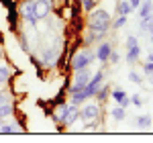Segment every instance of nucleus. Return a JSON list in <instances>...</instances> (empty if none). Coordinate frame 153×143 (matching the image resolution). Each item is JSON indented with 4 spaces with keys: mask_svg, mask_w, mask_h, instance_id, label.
I'll list each match as a JSON object with an SVG mask.
<instances>
[{
    "mask_svg": "<svg viewBox=\"0 0 153 143\" xmlns=\"http://www.w3.org/2000/svg\"><path fill=\"white\" fill-rule=\"evenodd\" d=\"M110 27V14L106 10H90V16H88V29L90 31H102L106 33V29Z\"/></svg>",
    "mask_w": 153,
    "mask_h": 143,
    "instance_id": "obj_1",
    "label": "nucleus"
},
{
    "mask_svg": "<svg viewBox=\"0 0 153 143\" xmlns=\"http://www.w3.org/2000/svg\"><path fill=\"white\" fill-rule=\"evenodd\" d=\"M94 60V53L90 51V49H82V51H78L76 55H74V60H71V68L74 70H82V68H88L90 63Z\"/></svg>",
    "mask_w": 153,
    "mask_h": 143,
    "instance_id": "obj_2",
    "label": "nucleus"
},
{
    "mask_svg": "<svg viewBox=\"0 0 153 143\" xmlns=\"http://www.w3.org/2000/svg\"><path fill=\"white\" fill-rule=\"evenodd\" d=\"M90 82V70L88 68H82V70H76V78H74V84L70 86V92H78V90H82L86 84Z\"/></svg>",
    "mask_w": 153,
    "mask_h": 143,
    "instance_id": "obj_3",
    "label": "nucleus"
},
{
    "mask_svg": "<svg viewBox=\"0 0 153 143\" xmlns=\"http://www.w3.org/2000/svg\"><path fill=\"white\" fill-rule=\"evenodd\" d=\"M21 12H23V19L29 25H35L37 23V16H35V0H27L23 6H21Z\"/></svg>",
    "mask_w": 153,
    "mask_h": 143,
    "instance_id": "obj_4",
    "label": "nucleus"
},
{
    "mask_svg": "<svg viewBox=\"0 0 153 143\" xmlns=\"http://www.w3.org/2000/svg\"><path fill=\"white\" fill-rule=\"evenodd\" d=\"M51 6H53V2L51 0H35V16L37 21L39 19H45L51 10Z\"/></svg>",
    "mask_w": 153,
    "mask_h": 143,
    "instance_id": "obj_5",
    "label": "nucleus"
},
{
    "mask_svg": "<svg viewBox=\"0 0 153 143\" xmlns=\"http://www.w3.org/2000/svg\"><path fill=\"white\" fill-rule=\"evenodd\" d=\"M98 107L96 104H88V107H84L82 110H80V119L84 121V123H90V121H96L98 119Z\"/></svg>",
    "mask_w": 153,
    "mask_h": 143,
    "instance_id": "obj_6",
    "label": "nucleus"
},
{
    "mask_svg": "<svg viewBox=\"0 0 153 143\" xmlns=\"http://www.w3.org/2000/svg\"><path fill=\"white\" fill-rule=\"evenodd\" d=\"M80 119V110L76 104H70V107L65 108V112H63V117H61V123L63 125H71V123H76V121Z\"/></svg>",
    "mask_w": 153,
    "mask_h": 143,
    "instance_id": "obj_7",
    "label": "nucleus"
},
{
    "mask_svg": "<svg viewBox=\"0 0 153 143\" xmlns=\"http://www.w3.org/2000/svg\"><path fill=\"white\" fill-rule=\"evenodd\" d=\"M112 98H114V102H117V104H120L123 108H127L131 104V100L127 98V92H125V90H120V88H117V90L112 92Z\"/></svg>",
    "mask_w": 153,
    "mask_h": 143,
    "instance_id": "obj_8",
    "label": "nucleus"
},
{
    "mask_svg": "<svg viewBox=\"0 0 153 143\" xmlns=\"http://www.w3.org/2000/svg\"><path fill=\"white\" fill-rule=\"evenodd\" d=\"M110 51H112V45H110V43H102V45L98 47V51H96V57H98L100 61H108Z\"/></svg>",
    "mask_w": 153,
    "mask_h": 143,
    "instance_id": "obj_9",
    "label": "nucleus"
},
{
    "mask_svg": "<svg viewBox=\"0 0 153 143\" xmlns=\"http://www.w3.org/2000/svg\"><path fill=\"white\" fill-rule=\"evenodd\" d=\"M139 53H141L139 45H133V47H129V51H127V63H135V61L139 60Z\"/></svg>",
    "mask_w": 153,
    "mask_h": 143,
    "instance_id": "obj_10",
    "label": "nucleus"
},
{
    "mask_svg": "<svg viewBox=\"0 0 153 143\" xmlns=\"http://www.w3.org/2000/svg\"><path fill=\"white\" fill-rule=\"evenodd\" d=\"M153 27V12L147 14V16H141V31L143 33H149Z\"/></svg>",
    "mask_w": 153,
    "mask_h": 143,
    "instance_id": "obj_11",
    "label": "nucleus"
},
{
    "mask_svg": "<svg viewBox=\"0 0 153 143\" xmlns=\"http://www.w3.org/2000/svg\"><path fill=\"white\" fill-rule=\"evenodd\" d=\"M151 10H153L151 0H143L139 4V16H147V14H151Z\"/></svg>",
    "mask_w": 153,
    "mask_h": 143,
    "instance_id": "obj_12",
    "label": "nucleus"
},
{
    "mask_svg": "<svg viewBox=\"0 0 153 143\" xmlns=\"http://www.w3.org/2000/svg\"><path fill=\"white\" fill-rule=\"evenodd\" d=\"M131 10H133V8H131L129 0H120V2L117 4V12L118 14H125V16H127V14H131Z\"/></svg>",
    "mask_w": 153,
    "mask_h": 143,
    "instance_id": "obj_13",
    "label": "nucleus"
},
{
    "mask_svg": "<svg viewBox=\"0 0 153 143\" xmlns=\"http://www.w3.org/2000/svg\"><path fill=\"white\" fill-rule=\"evenodd\" d=\"M135 123H137L139 129H149V127H151V117H149V115H141Z\"/></svg>",
    "mask_w": 153,
    "mask_h": 143,
    "instance_id": "obj_14",
    "label": "nucleus"
},
{
    "mask_svg": "<svg viewBox=\"0 0 153 143\" xmlns=\"http://www.w3.org/2000/svg\"><path fill=\"white\" fill-rule=\"evenodd\" d=\"M55 60H57V49H47V53H45V57H43V63H45V66H51Z\"/></svg>",
    "mask_w": 153,
    "mask_h": 143,
    "instance_id": "obj_15",
    "label": "nucleus"
},
{
    "mask_svg": "<svg viewBox=\"0 0 153 143\" xmlns=\"http://www.w3.org/2000/svg\"><path fill=\"white\" fill-rule=\"evenodd\" d=\"M10 115H12L10 102H6V104H0V125H2V119H6V117H10Z\"/></svg>",
    "mask_w": 153,
    "mask_h": 143,
    "instance_id": "obj_16",
    "label": "nucleus"
},
{
    "mask_svg": "<svg viewBox=\"0 0 153 143\" xmlns=\"http://www.w3.org/2000/svg\"><path fill=\"white\" fill-rule=\"evenodd\" d=\"M125 117H127V112H125V108L120 107V104L112 108V119H117V121H123Z\"/></svg>",
    "mask_w": 153,
    "mask_h": 143,
    "instance_id": "obj_17",
    "label": "nucleus"
},
{
    "mask_svg": "<svg viewBox=\"0 0 153 143\" xmlns=\"http://www.w3.org/2000/svg\"><path fill=\"white\" fill-rule=\"evenodd\" d=\"M0 131H2V133H19V131H21V127H19V125H2Z\"/></svg>",
    "mask_w": 153,
    "mask_h": 143,
    "instance_id": "obj_18",
    "label": "nucleus"
},
{
    "mask_svg": "<svg viewBox=\"0 0 153 143\" xmlns=\"http://www.w3.org/2000/svg\"><path fill=\"white\" fill-rule=\"evenodd\" d=\"M8 78H10V70H8L6 66H0V84L6 82Z\"/></svg>",
    "mask_w": 153,
    "mask_h": 143,
    "instance_id": "obj_19",
    "label": "nucleus"
},
{
    "mask_svg": "<svg viewBox=\"0 0 153 143\" xmlns=\"http://www.w3.org/2000/svg\"><path fill=\"white\" fill-rule=\"evenodd\" d=\"M96 96L100 98V100H104V98H108V88H98V92H96Z\"/></svg>",
    "mask_w": 153,
    "mask_h": 143,
    "instance_id": "obj_20",
    "label": "nucleus"
},
{
    "mask_svg": "<svg viewBox=\"0 0 153 143\" xmlns=\"http://www.w3.org/2000/svg\"><path fill=\"white\" fill-rule=\"evenodd\" d=\"M65 108H68V104H61V107H57V110H55V119H57V121H61L63 112H65Z\"/></svg>",
    "mask_w": 153,
    "mask_h": 143,
    "instance_id": "obj_21",
    "label": "nucleus"
},
{
    "mask_svg": "<svg viewBox=\"0 0 153 143\" xmlns=\"http://www.w3.org/2000/svg\"><path fill=\"white\" fill-rule=\"evenodd\" d=\"M82 6H84V10H92L94 8V0H82Z\"/></svg>",
    "mask_w": 153,
    "mask_h": 143,
    "instance_id": "obj_22",
    "label": "nucleus"
},
{
    "mask_svg": "<svg viewBox=\"0 0 153 143\" xmlns=\"http://www.w3.org/2000/svg\"><path fill=\"white\" fill-rule=\"evenodd\" d=\"M125 23H127V16H125V14H120V16H118L117 21H114V29H118V27H123Z\"/></svg>",
    "mask_w": 153,
    "mask_h": 143,
    "instance_id": "obj_23",
    "label": "nucleus"
},
{
    "mask_svg": "<svg viewBox=\"0 0 153 143\" xmlns=\"http://www.w3.org/2000/svg\"><path fill=\"white\" fill-rule=\"evenodd\" d=\"M129 80H131V82H135V84H141V82H143L141 78L135 74V72H131V74H129Z\"/></svg>",
    "mask_w": 153,
    "mask_h": 143,
    "instance_id": "obj_24",
    "label": "nucleus"
},
{
    "mask_svg": "<svg viewBox=\"0 0 153 143\" xmlns=\"http://www.w3.org/2000/svg\"><path fill=\"white\" fill-rule=\"evenodd\" d=\"M129 100L135 104V107H141V98H139V94H133V98H129Z\"/></svg>",
    "mask_w": 153,
    "mask_h": 143,
    "instance_id": "obj_25",
    "label": "nucleus"
},
{
    "mask_svg": "<svg viewBox=\"0 0 153 143\" xmlns=\"http://www.w3.org/2000/svg\"><path fill=\"white\" fill-rule=\"evenodd\" d=\"M133 45H137V37H133V35H131L129 39H127V49L133 47Z\"/></svg>",
    "mask_w": 153,
    "mask_h": 143,
    "instance_id": "obj_26",
    "label": "nucleus"
},
{
    "mask_svg": "<svg viewBox=\"0 0 153 143\" xmlns=\"http://www.w3.org/2000/svg\"><path fill=\"white\" fill-rule=\"evenodd\" d=\"M141 2H143V0H129V4H131V8H133V10H137Z\"/></svg>",
    "mask_w": 153,
    "mask_h": 143,
    "instance_id": "obj_27",
    "label": "nucleus"
},
{
    "mask_svg": "<svg viewBox=\"0 0 153 143\" xmlns=\"http://www.w3.org/2000/svg\"><path fill=\"white\" fill-rule=\"evenodd\" d=\"M143 70H145V74H147V76H151V74H153V66L145 63V66H143Z\"/></svg>",
    "mask_w": 153,
    "mask_h": 143,
    "instance_id": "obj_28",
    "label": "nucleus"
},
{
    "mask_svg": "<svg viewBox=\"0 0 153 143\" xmlns=\"http://www.w3.org/2000/svg\"><path fill=\"white\" fill-rule=\"evenodd\" d=\"M6 102H10V98L6 94H0V104H6Z\"/></svg>",
    "mask_w": 153,
    "mask_h": 143,
    "instance_id": "obj_29",
    "label": "nucleus"
},
{
    "mask_svg": "<svg viewBox=\"0 0 153 143\" xmlns=\"http://www.w3.org/2000/svg\"><path fill=\"white\" fill-rule=\"evenodd\" d=\"M145 63H149V66H153V53H149V55H147V61H145Z\"/></svg>",
    "mask_w": 153,
    "mask_h": 143,
    "instance_id": "obj_30",
    "label": "nucleus"
},
{
    "mask_svg": "<svg viewBox=\"0 0 153 143\" xmlns=\"http://www.w3.org/2000/svg\"><path fill=\"white\" fill-rule=\"evenodd\" d=\"M149 33H151V43H153V27H151V31H149Z\"/></svg>",
    "mask_w": 153,
    "mask_h": 143,
    "instance_id": "obj_31",
    "label": "nucleus"
},
{
    "mask_svg": "<svg viewBox=\"0 0 153 143\" xmlns=\"http://www.w3.org/2000/svg\"><path fill=\"white\" fill-rule=\"evenodd\" d=\"M149 80H151V84H153V74H151V76H149Z\"/></svg>",
    "mask_w": 153,
    "mask_h": 143,
    "instance_id": "obj_32",
    "label": "nucleus"
},
{
    "mask_svg": "<svg viewBox=\"0 0 153 143\" xmlns=\"http://www.w3.org/2000/svg\"><path fill=\"white\" fill-rule=\"evenodd\" d=\"M0 57H2V51H0Z\"/></svg>",
    "mask_w": 153,
    "mask_h": 143,
    "instance_id": "obj_33",
    "label": "nucleus"
}]
</instances>
